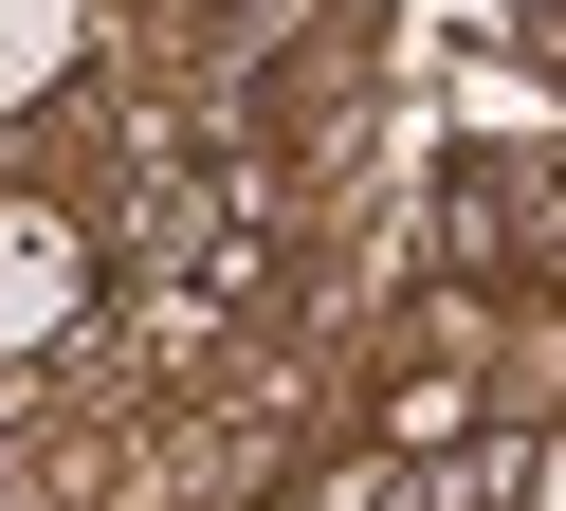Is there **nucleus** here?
<instances>
[{
    "instance_id": "nucleus-1",
    "label": "nucleus",
    "mask_w": 566,
    "mask_h": 511,
    "mask_svg": "<svg viewBox=\"0 0 566 511\" xmlns=\"http://www.w3.org/2000/svg\"><path fill=\"white\" fill-rule=\"evenodd\" d=\"M74 292H92L74 219H55V201H0V347H55V328H74Z\"/></svg>"
},
{
    "instance_id": "nucleus-2",
    "label": "nucleus",
    "mask_w": 566,
    "mask_h": 511,
    "mask_svg": "<svg viewBox=\"0 0 566 511\" xmlns=\"http://www.w3.org/2000/svg\"><path fill=\"white\" fill-rule=\"evenodd\" d=\"M55 55H74V0H0V109L38 92V73H55Z\"/></svg>"
},
{
    "instance_id": "nucleus-3",
    "label": "nucleus",
    "mask_w": 566,
    "mask_h": 511,
    "mask_svg": "<svg viewBox=\"0 0 566 511\" xmlns=\"http://www.w3.org/2000/svg\"><path fill=\"white\" fill-rule=\"evenodd\" d=\"M548 511H566V457H548Z\"/></svg>"
}]
</instances>
